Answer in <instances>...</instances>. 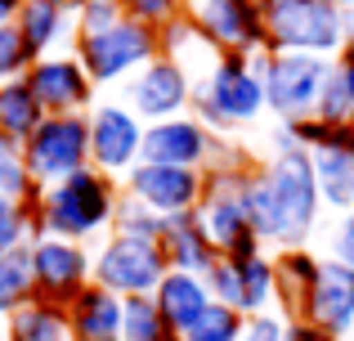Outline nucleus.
Wrapping results in <instances>:
<instances>
[{
	"mask_svg": "<svg viewBox=\"0 0 354 341\" xmlns=\"http://www.w3.org/2000/svg\"><path fill=\"white\" fill-rule=\"evenodd\" d=\"M242 207H247V220L256 229L260 247L274 243L278 252L305 247L314 234V220H319V207H323L310 149H278L269 158V167L247 171Z\"/></svg>",
	"mask_w": 354,
	"mask_h": 341,
	"instance_id": "obj_1",
	"label": "nucleus"
},
{
	"mask_svg": "<svg viewBox=\"0 0 354 341\" xmlns=\"http://www.w3.org/2000/svg\"><path fill=\"white\" fill-rule=\"evenodd\" d=\"M117 184L104 171L86 167L54 189L36 198V238H68V243H86V238L104 234L117 220Z\"/></svg>",
	"mask_w": 354,
	"mask_h": 341,
	"instance_id": "obj_2",
	"label": "nucleus"
},
{
	"mask_svg": "<svg viewBox=\"0 0 354 341\" xmlns=\"http://www.w3.org/2000/svg\"><path fill=\"white\" fill-rule=\"evenodd\" d=\"M265 63H269V50L265 54H220L216 72L193 86V108H198L193 117L211 135H225V131L260 122V113L269 108Z\"/></svg>",
	"mask_w": 354,
	"mask_h": 341,
	"instance_id": "obj_3",
	"label": "nucleus"
},
{
	"mask_svg": "<svg viewBox=\"0 0 354 341\" xmlns=\"http://www.w3.org/2000/svg\"><path fill=\"white\" fill-rule=\"evenodd\" d=\"M269 54H346V5L341 0H265Z\"/></svg>",
	"mask_w": 354,
	"mask_h": 341,
	"instance_id": "obj_4",
	"label": "nucleus"
},
{
	"mask_svg": "<svg viewBox=\"0 0 354 341\" xmlns=\"http://www.w3.org/2000/svg\"><path fill=\"white\" fill-rule=\"evenodd\" d=\"M251 167H229V171H211L207 193L198 202V225L207 234V243L216 247L229 261H247V256H260V238L247 220V207H242V180H247Z\"/></svg>",
	"mask_w": 354,
	"mask_h": 341,
	"instance_id": "obj_5",
	"label": "nucleus"
},
{
	"mask_svg": "<svg viewBox=\"0 0 354 341\" xmlns=\"http://www.w3.org/2000/svg\"><path fill=\"white\" fill-rule=\"evenodd\" d=\"M77 59L86 63L95 86H113V81L130 77V72H144L153 59H162V36H157V27H148V23H139V18L126 14L117 27H108V32L81 36Z\"/></svg>",
	"mask_w": 354,
	"mask_h": 341,
	"instance_id": "obj_6",
	"label": "nucleus"
},
{
	"mask_svg": "<svg viewBox=\"0 0 354 341\" xmlns=\"http://www.w3.org/2000/svg\"><path fill=\"white\" fill-rule=\"evenodd\" d=\"M328 81H332V59H323V54H269L265 63L269 113H278L283 122L319 117V99Z\"/></svg>",
	"mask_w": 354,
	"mask_h": 341,
	"instance_id": "obj_7",
	"label": "nucleus"
},
{
	"mask_svg": "<svg viewBox=\"0 0 354 341\" xmlns=\"http://www.w3.org/2000/svg\"><path fill=\"white\" fill-rule=\"evenodd\" d=\"M171 274L162 243H144V238H121L113 234L95 252V283L108 292L126 297H157L162 279Z\"/></svg>",
	"mask_w": 354,
	"mask_h": 341,
	"instance_id": "obj_8",
	"label": "nucleus"
},
{
	"mask_svg": "<svg viewBox=\"0 0 354 341\" xmlns=\"http://www.w3.org/2000/svg\"><path fill=\"white\" fill-rule=\"evenodd\" d=\"M27 153V171L36 184H59L68 175L90 167V117L68 113V117H45L36 126V135L23 144Z\"/></svg>",
	"mask_w": 354,
	"mask_h": 341,
	"instance_id": "obj_9",
	"label": "nucleus"
},
{
	"mask_svg": "<svg viewBox=\"0 0 354 341\" xmlns=\"http://www.w3.org/2000/svg\"><path fill=\"white\" fill-rule=\"evenodd\" d=\"M193 23L225 54H265V9L260 0H193Z\"/></svg>",
	"mask_w": 354,
	"mask_h": 341,
	"instance_id": "obj_10",
	"label": "nucleus"
},
{
	"mask_svg": "<svg viewBox=\"0 0 354 341\" xmlns=\"http://www.w3.org/2000/svg\"><path fill=\"white\" fill-rule=\"evenodd\" d=\"M193 72L175 59H153L144 72H135L126 86V108L139 117V122H171V117H184V108L193 104Z\"/></svg>",
	"mask_w": 354,
	"mask_h": 341,
	"instance_id": "obj_11",
	"label": "nucleus"
},
{
	"mask_svg": "<svg viewBox=\"0 0 354 341\" xmlns=\"http://www.w3.org/2000/svg\"><path fill=\"white\" fill-rule=\"evenodd\" d=\"M32 270H36V297L54 301L63 310L95 283V261L81 252V243H68V238H36Z\"/></svg>",
	"mask_w": 354,
	"mask_h": 341,
	"instance_id": "obj_12",
	"label": "nucleus"
},
{
	"mask_svg": "<svg viewBox=\"0 0 354 341\" xmlns=\"http://www.w3.org/2000/svg\"><path fill=\"white\" fill-rule=\"evenodd\" d=\"M144 149V126L126 104H99L90 113V167L104 171L108 180L130 175L139 167Z\"/></svg>",
	"mask_w": 354,
	"mask_h": 341,
	"instance_id": "obj_13",
	"label": "nucleus"
},
{
	"mask_svg": "<svg viewBox=\"0 0 354 341\" xmlns=\"http://www.w3.org/2000/svg\"><path fill=\"white\" fill-rule=\"evenodd\" d=\"M216 153V135L198 122V117H171V122H153L144 126V149L139 162L144 167H184V171H202L211 167Z\"/></svg>",
	"mask_w": 354,
	"mask_h": 341,
	"instance_id": "obj_14",
	"label": "nucleus"
},
{
	"mask_svg": "<svg viewBox=\"0 0 354 341\" xmlns=\"http://www.w3.org/2000/svg\"><path fill=\"white\" fill-rule=\"evenodd\" d=\"M126 193L166 220V216L198 211L202 193H207V175L184 171V167H144V162H139V167L126 175Z\"/></svg>",
	"mask_w": 354,
	"mask_h": 341,
	"instance_id": "obj_15",
	"label": "nucleus"
},
{
	"mask_svg": "<svg viewBox=\"0 0 354 341\" xmlns=\"http://www.w3.org/2000/svg\"><path fill=\"white\" fill-rule=\"evenodd\" d=\"M27 86L36 90L41 108L50 117H68V113H81L95 95V81H90L86 63L77 54H50V59H36L27 68Z\"/></svg>",
	"mask_w": 354,
	"mask_h": 341,
	"instance_id": "obj_16",
	"label": "nucleus"
},
{
	"mask_svg": "<svg viewBox=\"0 0 354 341\" xmlns=\"http://www.w3.org/2000/svg\"><path fill=\"white\" fill-rule=\"evenodd\" d=\"M305 324H314L328 337H346L354 328V270L332 256H319V274H314V288L305 297L301 310Z\"/></svg>",
	"mask_w": 354,
	"mask_h": 341,
	"instance_id": "obj_17",
	"label": "nucleus"
},
{
	"mask_svg": "<svg viewBox=\"0 0 354 341\" xmlns=\"http://www.w3.org/2000/svg\"><path fill=\"white\" fill-rule=\"evenodd\" d=\"M18 32H23V45L27 54L36 59H50V50H59V45H68V36H77L81 41V23L72 9L54 5V0H23V14H18Z\"/></svg>",
	"mask_w": 354,
	"mask_h": 341,
	"instance_id": "obj_18",
	"label": "nucleus"
},
{
	"mask_svg": "<svg viewBox=\"0 0 354 341\" xmlns=\"http://www.w3.org/2000/svg\"><path fill=\"white\" fill-rule=\"evenodd\" d=\"M153 301H157L162 319L171 324V333L180 337V341H184V333H189V328L211 310L207 279H202V274H184V270H171V274H166Z\"/></svg>",
	"mask_w": 354,
	"mask_h": 341,
	"instance_id": "obj_19",
	"label": "nucleus"
},
{
	"mask_svg": "<svg viewBox=\"0 0 354 341\" xmlns=\"http://www.w3.org/2000/svg\"><path fill=\"white\" fill-rule=\"evenodd\" d=\"M157 243H162V252H166V265H171V270H184V274H207L211 265L220 261V252L207 243V234H202V225H198L193 211L166 216Z\"/></svg>",
	"mask_w": 354,
	"mask_h": 341,
	"instance_id": "obj_20",
	"label": "nucleus"
},
{
	"mask_svg": "<svg viewBox=\"0 0 354 341\" xmlns=\"http://www.w3.org/2000/svg\"><path fill=\"white\" fill-rule=\"evenodd\" d=\"M121 306H126V301H121L117 292L90 283V288L68 306L72 337L77 341H121Z\"/></svg>",
	"mask_w": 354,
	"mask_h": 341,
	"instance_id": "obj_21",
	"label": "nucleus"
},
{
	"mask_svg": "<svg viewBox=\"0 0 354 341\" xmlns=\"http://www.w3.org/2000/svg\"><path fill=\"white\" fill-rule=\"evenodd\" d=\"M45 117H50V113L41 108V99H36L32 86H27V77L0 81V135H5V140L27 144Z\"/></svg>",
	"mask_w": 354,
	"mask_h": 341,
	"instance_id": "obj_22",
	"label": "nucleus"
},
{
	"mask_svg": "<svg viewBox=\"0 0 354 341\" xmlns=\"http://www.w3.org/2000/svg\"><path fill=\"white\" fill-rule=\"evenodd\" d=\"M5 337L9 341H77L68 310L54 306V301H41V297L5 319Z\"/></svg>",
	"mask_w": 354,
	"mask_h": 341,
	"instance_id": "obj_23",
	"label": "nucleus"
},
{
	"mask_svg": "<svg viewBox=\"0 0 354 341\" xmlns=\"http://www.w3.org/2000/svg\"><path fill=\"white\" fill-rule=\"evenodd\" d=\"M274 270H278V301H283V315L301 319L305 297H310V288H314V274H319V256H310L305 247L278 252Z\"/></svg>",
	"mask_w": 354,
	"mask_h": 341,
	"instance_id": "obj_24",
	"label": "nucleus"
},
{
	"mask_svg": "<svg viewBox=\"0 0 354 341\" xmlns=\"http://www.w3.org/2000/svg\"><path fill=\"white\" fill-rule=\"evenodd\" d=\"M36 301V270H32V243L18 252L0 256V319L18 315V310Z\"/></svg>",
	"mask_w": 354,
	"mask_h": 341,
	"instance_id": "obj_25",
	"label": "nucleus"
},
{
	"mask_svg": "<svg viewBox=\"0 0 354 341\" xmlns=\"http://www.w3.org/2000/svg\"><path fill=\"white\" fill-rule=\"evenodd\" d=\"M238 288H242V315H269V306H274L278 297V270L274 261H269L265 252L260 256H247V261H238Z\"/></svg>",
	"mask_w": 354,
	"mask_h": 341,
	"instance_id": "obj_26",
	"label": "nucleus"
},
{
	"mask_svg": "<svg viewBox=\"0 0 354 341\" xmlns=\"http://www.w3.org/2000/svg\"><path fill=\"white\" fill-rule=\"evenodd\" d=\"M319 122L328 126H354V50H346L332 63V81L319 99Z\"/></svg>",
	"mask_w": 354,
	"mask_h": 341,
	"instance_id": "obj_27",
	"label": "nucleus"
},
{
	"mask_svg": "<svg viewBox=\"0 0 354 341\" xmlns=\"http://www.w3.org/2000/svg\"><path fill=\"white\" fill-rule=\"evenodd\" d=\"M121 341H180L162 319L153 297H126L121 306Z\"/></svg>",
	"mask_w": 354,
	"mask_h": 341,
	"instance_id": "obj_28",
	"label": "nucleus"
},
{
	"mask_svg": "<svg viewBox=\"0 0 354 341\" xmlns=\"http://www.w3.org/2000/svg\"><path fill=\"white\" fill-rule=\"evenodd\" d=\"M0 198H9V202H36L41 198V184L27 171L23 144L5 140V135H0Z\"/></svg>",
	"mask_w": 354,
	"mask_h": 341,
	"instance_id": "obj_29",
	"label": "nucleus"
},
{
	"mask_svg": "<svg viewBox=\"0 0 354 341\" xmlns=\"http://www.w3.org/2000/svg\"><path fill=\"white\" fill-rule=\"evenodd\" d=\"M36 243V202H9L0 198V256Z\"/></svg>",
	"mask_w": 354,
	"mask_h": 341,
	"instance_id": "obj_30",
	"label": "nucleus"
},
{
	"mask_svg": "<svg viewBox=\"0 0 354 341\" xmlns=\"http://www.w3.org/2000/svg\"><path fill=\"white\" fill-rule=\"evenodd\" d=\"M113 234H121V238H144V243H157V238H162V216H157V211H148L139 198L121 193V202H117V220H113Z\"/></svg>",
	"mask_w": 354,
	"mask_h": 341,
	"instance_id": "obj_31",
	"label": "nucleus"
},
{
	"mask_svg": "<svg viewBox=\"0 0 354 341\" xmlns=\"http://www.w3.org/2000/svg\"><path fill=\"white\" fill-rule=\"evenodd\" d=\"M242 328H247V315H238V310L211 301V310L184 333V341H242Z\"/></svg>",
	"mask_w": 354,
	"mask_h": 341,
	"instance_id": "obj_32",
	"label": "nucleus"
},
{
	"mask_svg": "<svg viewBox=\"0 0 354 341\" xmlns=\"http://www.w3.org/2000/svg\"><path fill=\"white\" fill-rule=\"evenodd\" d=\"M207 292H211V301H220V306H229V310H238L242 306V288H238V261H229V256H220L216 265H211L207 274ZM242 315V310H238Z\"/></svg>",
	"mask_w": 354,
	"mask_h": 341,
	"instance_id": "obj_33",
	"label": "nucleus"
},
{
	"mask_svg": "<svg viewBox=\"0 0 354 341\" xmlns=\"http://www.w3.org/2000/svg\"><path fill=\"white\" fill-rule=\"evenodd\" d=\"M27 68H32V54H27V45H23V32H18L14 23H5L0 27V81L27 77Z\"/></svg>",
	"mask_w": 354,
	"mask_h": 341,
	"instance_id": "obj_34",
	"label": "nucleus"
},
{
	"mask_svg": "<svg viewBox=\"0 0 354 341\" xmlns=\"http://www.w3.org/2000/svg\"><path fill=\"white\" fill-rule=\"evenodd\" d=\"M121 5H126L130 18H139V23H148V27H166L171 18H180L175 14L180 0H121Z\"/></svg>",
	"mask_w": 354,
	"mask_h": 341,
	"instance_id": "obj_35",
	"label": "nucleus"
},
{
	"mask_svg": "<svg viewBox=\"0 0 354 341\" xmlns=\"http://www.w3.org/2000/svg\"><path fill=\"white\" fill-rule=\"evenodd\" d=\"M242 341H287V315L269 310V315H251L242 328Z\"/></svg>",
	"mask_w": 354,
	"mask_h": 341,
	"instance_id": "obj_36",
	"label": "nucleus"
},
{
	"mask_svg": "<svg viewBox=\"0 0 354 341\" xmlns=\"http://www.w3.org/2000/svg\"><path fill=\"white\" fill-rule=\"evenodd\" d=\"M332 261H341V265L354 270V211L332 229Z\"/></svg>",
	"mask_w": 354,
	"mask_h": 341,
	"instance_id": "obj_37",
	"label": "nucleus"
},
{
	"mask_svg": "<svg viewBox=\"0 0 354 341\" xmlns=\"http://www.w3.org/2000/svg\"><path fill=\"white\" fill-rule=\"evenodd\" d=\"M287 341H337V337L319 333V328L305 324V319H287Z\"/></svg>",
	"mask_w": 354,
	"mask_h": 341,
	"instance_id": "obj_38",
	"label": "nucleus"
},
{
	"mask_svg": "<svg viewBox=\"0 0 354 341\" xmlns=\"http://www.w3.org/2000/svg\"><path fill=\"white\" fill-rule=\"evenodd\" d=\"M18 14H23V0H0V27L18 23Z\"/></svg>",
	"mask_w": 354,
	"mask_h": 341,
	"instance_id": "obj_39",
	"label": "nucleus"
},
{
	"mask_svg": "<svg viewBox=\"0 0 354 341\" xmlns=\"http://www.w3.org/2000/svg\"><path fill=\"white\" fill-rule=\"evenodd\" d=\"M346 50H354V5L346 9Z\"/></svg>",
	"mask_w": 354,
	"mask_h": 341,
	"instance_id": "obj_40",
	"label": "nucleus"
},
{
	"mask_svg": "<svg viewBox=\"0 0 354 341\" xmlns=\"http://www.w3.org/2000/svg\"><path fill=\"white\" fill-rule=\"evenodd\" d=\"M54 5H63V9H81V0H54Z\"/></svg>",
	"mask_w": 354,
	"mask_h": 341,
	"instance_id": "obj_41",
	"label": "nucleus"
},
{
	"mask_svg": "<svg viewBox=\"0 0 354 341\" xmlns=\"http://www.w3.org/2000/svg\"><path fill=\"white\" fill-rule=\"evenodd\" d=\"M0 341H9V337H5V328H0Z\"/></svg>",
	"mask_w": 354,
	"mask_h": 341,
	"instance_id": "obj_42",
	"label": "nucleus"
},
{
	"mask_svg": "<svg viewBox=\"0 0 354 341\" xmlns=\"http://www.w3.org/2000/svg\"><path fill=\"white\" fill-rule=\"evenodd\" d=\"M341 5H346V9H350V5H354V0H341Z\"/></svg>",
	"mask_w": 354,
	"mask_h": 341,
	"instance_id": "obj_43",
	"label": "nucleus"
}]
</instances>
